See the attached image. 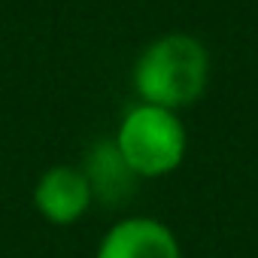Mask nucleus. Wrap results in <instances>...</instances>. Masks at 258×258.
Here are the masks:
<instances>
[{
    "label": "nucleus",
    "instance_id": "1",
    "mask_svg": "<svg viewBox=\"0 0 258 258\" xmlns=\"http://www.w3.org/2000/svg\"><path fill=\"white\" fill-rule=\"evenodd\" d=\"M210 82V52L191 34L152 40L134 64V88L143 103L182 109L204 97Z\"/></svg>",
    "mask_w": 258,
    "mask_h": 258
},
{
    "label": "nucleus",
    "instance_id": "3",
    "mask_svg": "<svg viewBox=\"0 0 258 258\" xmlns=\"http://www.w3.org/2000/svg\"><path fill=\"white\" fill-rule=\"evenodd\" d=\"M94 258H182V249L164 222L127 216L103 234Z\"/></svg>",
    "mask_w": 258,
    "mask_h": 258
},
{
    "label": "nucleus",
    "instance_id": "4",
    "mask_svg": "<svg viewBox=\"0 0 258 258\" xmlns=\"http://www.w3.org/2000/svg\"><path fill=\"white\" fill-rule=\"evenodd\" d=\"M94 204V191L82 173V167L58 164L49 167L34 188V207L37 213L52 225H73L79 222Z\"/></svg>",
    "mask_w": 258,
    "mask_h": 258
},
{
    "label": "nucleus",
    "instance_id": "5",
    "mask_svg": "<svg viewBox=\"0 0 258 258\" xmlns=\"http://www.w3.org/2000/svg\"><path fill=\"white\" fill-rule=\"evenodd\" d=\"M82 173L94 191V201H103V204H124L134 195V182L140 179L121 158L115 140H103L91 146V152L85 155Z\"/></svg>",
    "mask_w": 258,
    "mask_h": 258
},
{
    "label": "nucleus",
    "instance_id": "2",
    "mask_svg": "<svg viewBox=\"0 0 258 258\" xmlns=\"http://www.w3.org/2000/svg\"><path fill=\"white\" fill-rule=\"evenodd\" d=\"M112 140L121 158L127 161V167L140 179H158L173 173L182 164L188 149L182 118L173 109L143 103V100L121 115Z\"/></svg>",
    "mask_w": 258,
    "mask_h": 258
}]
</instances>
